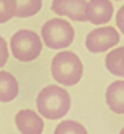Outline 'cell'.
I'll use <instances>...</instances> for the list:
<instances>
[{
    "mask_svg": "<svg viewBox=\"0 0 124 134\" xmlns=\"http://www.w3.org/2000/svg\"><path fill=\"white\" fill-rule=\"evenodd\" d=\"M72 99L67 90L61 86H45L37 96V110L48 120H59L70 110Z\"/></svg>",
    "mask_w": 124,
    "mask_h": 134,
    "instance_id": "6da1fadb",
    "label": "cell"
},
{
    "mask_svg": "<svg viewBox=\"0 0 124 134\" xmlns=\"http://www.w3.org/2000/svg\"><path fill=\"white\" fill-rule=\"evenodd\" d=\"M51 75L62 86H73L83 77V62L72 51H61L51 61Z\"/></svg>",
    "mask_w": 124,
    "mask_h": 134,
    "instance_id": "7a4b0ae2",
    "label": "cell"
},
{
    "mask_svg": "<svg viewBox=\"0 0 124 134\" xmlns=\"http://www.w3.org/2000/svg\"><path fill=\"white\" fill-rule=\"evenodd\" d=\"M13 56L21 62H32L42 53V38L37 32L21 29L10 40Z\"/></svg>",
    "mask_w": 124,
    "mask_h": 134,
    "instance_id": "3957f363",
    "label": "cell"
},
{
    "mask_svg": "<svg viewBox=\"0 0 124 134\" xmlns=\"http://www.w3.org/2000/svg\"><path fill=\"white\" fill-rule=\"evenodd\" d=\"M75 38V30L72 24L65 19H49L42 27V40L51 49H64L72 45Z\"/></svg>",
    "mask_w": 124,
    "mask_h": 134,
    "instance_id": "277c9868",
    "label": "cell"
},
{
    "mask_svg": "<svg viewBox=\"0 0 124 134\" xmlns=\"http://www.w3.org/2000/svg\"><path fill=\"white\" fill-rule=\"evenodd\" d=\"M86 48L91 53H105L107 49L116 46L119 43V34L115 27L105 26L94 29L86 37Z\"/></svg>",
    "mask_w": 124,
    "mask_h": 134,
    "instance_id": "5b68a950",
    "label": "cell"
},
{
    "mask_svg": "<svg viewBox=\"0 0 124 134\" xmlns=\"http://www.w3.org/2000/svg\"><path fill=\"white\" fill-rule=\"evenodd\" d=\"M86 0H52L51 10L59 16H67L72 21L84 23L86 18Z\"/></svg>",
    "mask_w": 124,
    "mask_h": 134,
    "instance_id": "8992f818",
    "label": "cell"
},
{
    "mask_svg": "<svg viewBox=\"0 0 124 134\" xmlns=\"http://www.w3.org/2000/svg\"><path fill=\"white\" fill-rule=\"evenodd\" d=\"M14 123L21 134H42L45 128L42 115L30 109H22L17 112L14 116Z\"/></svg>",
    "mask_w": 124,
    "mask_h": 134,
    "instance_id": "52a82bcc",
    "label": "cell"
},
{
    "mask_svg": "<svg viewBox=\"0 0 124 134\" xmlns=\"http://www.w3.org/2000/svg\"><path fill=\"white\" fill-rule=\"evenodd\" d=\"M113 16V5L110 0H89L86 7V18L92 24H107Z\"/></svg>",
    "mask_w": 124,
    "mask_h": 134,
    "instance_id": "ba28073f",
    "label": "cell"
},
{
    "mask_svg": "<svg viewBox=\"0 0 124 134\" xmlns=\"http://www.w3.org/2000/svg\"><path fill=\"white\" fill-rule=\"evenodd\" d=\"M105 100L111 112L124 115V80H116L107 88Z\"/></svg>",
    "mask_w": 124,
    "mask_h": 134,
    "instance_id": "9c48e42d",
    "label": "cell"
},
{
    "mask_svg": "<svg viewBox=\"0 0 124 134\" xmlns=\"http://www.w3.org/2000/svg\"><path fill=\"white\" fill-rule=\"evenodd\" d=\"M19 94V83L13 74L0 70V102H11Z\"/></svg>",
    "mask_w": 124,
    "mask_h": 134,
    "instance_id": "30bf717a",
    "label": "cell"
},
{
    "mask_svg": "<svg viewBox=\"0 0 124 134\" xmlns=\"http://www.w3.org/2000/svg\"><path fill=\"white\" fill-rule=\"evenodd\" d=\"M105 65L111 75L124 77V46L111 49L105 58Z\"/></svg>",
    "mask_w": 124,
    "mask_h": 134,
    "instance_id": "8fae6325",
    "label": "cell"
},
{
    "mask_svg": "<svg viewBox=\"0 0 124 134\" xmlns=\"http://www.w3.org/2000/svg\"><path fill=\"white\" fill-rule=\"evenodd\" d=\"M16 2V13L17 18H30L35 16L43 5V0H14Z\"/></svg>",
    "mask_w": 124,
    "mask_h": 134,
    "instance_id": "7c38bea8",
    "label": "cell"
},
{
    "mask_svg": "<svg viewBox=\"0 0 124 134\" xmlns=\"http://www.w3.org/2000/svg\"><path fill=\"white\" fill-rule=\"evenodd\" d=\"M54 134H87L86 128L73 120H64L56 126Z\"/></svg>",
    "mask_w": 124,
    "mask_h": 134,
    "instance_id": "4fadbf2b",
    "label": "cell"
},
{
    "mask_svg": "<svg viewBox=\"0 0 124 134\" xmlns=\"http://www.w3.org/2000/svg\"><path fill=\"white\" fill-rule=\"evenodd\" d=\"M16 13L14 0H0V24L8 23Z\"/></svg>",
    "mask_w": 124,
    "mask_h": 134,
    "instance_id": "5bb4252c",
    "label": "cell"
},
{
    "mask_svg": "<svg viewBox=\"0 0 124 134\" xmlns=\"http://www.w3.org/2000/svg\"><path fill=\"white\" fill-rule=\"evenodd\" d=\"M8 61V45L3 37H0V67H3Z\"/></svg>",
    "mask_w": 124,
    "mask_h": 134,
    "instance_id": "9a60e30c",
    "label": "cell"
},
{
    "mask_svg": "<svg viewBox=\"0 0 124 134\" xmlns=\"http://www.w3.org/2000/svg\"><path fill=\"white\" fill-rule=\"evenodd\" d=\"M116 24H118V29H119V32L124 35V5L118 10V13H116Z\"/></svg>",
    "mask_w": 124,
    "mask_h": 134,
    "instance_id": "2e32d148",
    "label": "cell"
},
{
    "mask_svg": "<svg viewBox=\"0 0 124 134\" xmlns=\"http://www.w3.org/2000/svg\"><path fill=\"white\" fill-rule=\"evenodd\" d=\"M119 134H124V128H122V129H121V131H119Z\"/></svg>",
    "mask_w": 124,
    "mask_h": 134,
    "instance_id": "e0dca14e",
    "label": "cell"
}]
</instances>
